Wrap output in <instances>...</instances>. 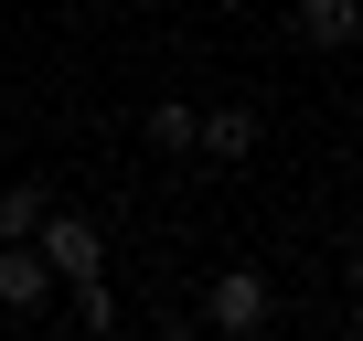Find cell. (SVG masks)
I'll return each instance as SVG.
<instances>
[{
	"mask_svg": "<svg viewBox=\"0 0 363 341\" xmlns=\"http://www.w3.org/2000/svg\"><path fill=\"white\" fill-rule=\"evenodd\" d=\"M278 320V288H267V267H214V288H203V330H225V341H257Z\"/></svg>",
	"mask_w": 363,
	"mask_h": 341,
	"instance_id": "cell-1",
	"label": "cell"
},
{
	"mask_svg": "<svg viewBox=\"0 0 363 341\" xmlns=\"http://www.w3.org/2000/svg\"><path fill=\"white\" fill-rule=\"evenodd\" d=\"M33 245H43V267H54V277H96V267H107V235H96L86 214H54V203H43Z\"/></svg>",
	"mask_w": 363,
	"mask_h": 341,
	"instance_id": "cell-2",
	"label": "cell"
},
{
	"mask_svg": "<svg viewBox=\"0 0 363 341\" xmlns=\"http://www.w3.org/2000/svg\"><path fill=\"white\" fill-rule=\"evenodd\" d=\"M0 309H54V267H43V245L33 235H0Z\"/></svg>",
	"mask_w": 363,
	"mask_h": 341,
	"instance_id": "cell-3",
	"label": "cell"
},
{
	"mask_svg": "<svg viewBox=\"0 0 363 341\" xmlns=\"http://www.w3.org/2000/svg\"><path fill=\"white\" fill-rule=\"evenodd\" d=\"M257 139H267V128H257V107H235V96L193 117V149H203V160H225V170H235V160H257Z\"/></svg>",
	"mask_w": 363,
	"mask_h": 341,
	"instance_id": "cell-4",
	"label": "cell"
},
{
	"mask_svg": "<svg viewBox=\"0 0 363 341\" xmlns=\"http://www.w3.org/2000/svg\"><path fill=\"white\" fill-rule=\"evenodd\" d=\"M289 33H299L310 54H342V43H363V0H299Z\"/></svg>",
	"mask_w": 363,
	"mask_h": 341,
	"instance_id": "cell-5",
	"label": "cell"
},
{
	"mask_svg": "<svg viewBox=\"0 0 363 341\" xmlns=\"http://www.w3.org/2000/svg\"><path fill=\"white\" fill-rule=\"evenodd\" d=\"M65 288H75V330H118V320H128L118 288H107V267H96V277H65Z\"/></svg>",
	"mask_w": 363,
	"mask_h": 341,
	"instance_id": "cell-6",
	"label": "cell"
},
{
	"mask_svg": "<svg viewBox=\"0 0 363 341\" xmlns=\"http://www.w3.org/2000/svg\"><path fill=\"white\" fill-rule=\"evenodd\" d=\"M193 117H203V107H182V96H150V149H171V160H182V149H193Z\"/></svg>",
	"mask_w": 363,
	"mask_h": 341,
	"instance_id": "cell-7",
	"label": "cell"
},
{
	"mask_svg": "<svg viewBox=\"0 0 363 341\" xmlns=\"http://www.w3.org/2000/svg\"><path fill=\"white\" fill-rule=\"evenodd\" d=\"M43 203H54L43 182H0V235H33V224H43Z\"/></svg>",
	"mask_w": 363,
	"mask_h": 341,
	"instance_id": "cell-8",
	"label": "cell"
},
{
	"mask_svg": "<svg viewBox=\"0 0 363 341\" xmlns=\"http://www.w3.org/2000/svg\"><path fill=\"white\" fill-rule=\"evenodd\" d=\"M342 277H352V309H363V245H352V256H342Z\"/></svg>",
	"mask_w": 363,
	"mask_h": 341,
	"instance_id": "cell-9",
	"label": "cell"
}]
</instances>
